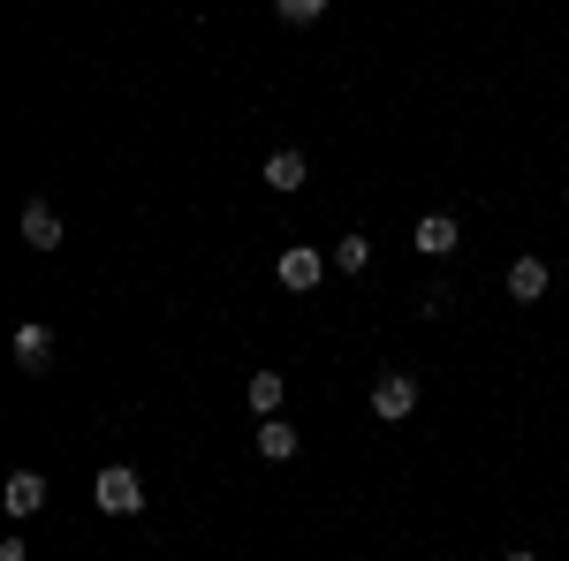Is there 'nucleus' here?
<instances>
[{"instance_id":"2eb2a0df","label":"nucleus","mask_w":569,"mask_h":561,"mask_svg":"<svg viewBox=\"0 0 569 561\" xmlns=\"http://www.w3.org/2000/svg\"><path fill=\"white\" fill-rule=\"evenodd\" d=\"M509 561H531V554H509Z\"/></svg>"},{"instance_id":"f03ea898","label":"nucleus","mask_w":569,"mask_h":561,"mask_svg":"<svg viewBox=\"0 0 569 561\" xmlns=\"http://www.w3.org/2000/svg\"><path fill=\"white\" fill-rule=\"evenodd\" d=\"M273 281H281L289 297H311V289L327 281V259H319L311 243H289V251H281V266H273Z\"/></svg>"},{"instance_id":"0eeeda50","label":"nucleus","mask_w":569,"mask_h":561,"mask_svg":"<svg viewBox=\"0 0 569 561\" xmlns=\"http://www.w3.org/2000/svg\"><path fill=\"white\" fill-rule=\"evenodd\" d=\"M0 501H8V517H39V509H46V478L39 471H16Z\"/></svg>"},{"instance_id":"4468645a","label":"nucleus","mask_w":569,"mask_h":561,"mask_svg":"<svg viewBox=\"0 0 569 561\" xmlns=\"http://www.w3.org/2000/svg\"><path fill=\"white\" fill-rule=\"evenodd\" d=\"M0 561H31V547L23 539H0Z\"/></svg>"},{"instance_id":"39448f33","label":"nucleus","mask_w":569,"mask_h":561,"mask_svg":"<svg viewBox=\"0 0 569 561\" xmlns=\"http://www.w3.org/2000/svg\"><path fill=\"white\" fill-rule=\"evenodd\" d=\"M46 364H53V334H46L39 319H31V327H16V372H31V380H39Z\"/></svg>"},{"instance_id":"7ed1b4c3","label":"nucleus","mask_w":569,"mask_h":561,"mask_svg":"<svg viewBox=\"0 0 569 561\" xmlns=\"http://www.w3.org/2000/svg\"><path fill=\"white\" fill-rule=\"evenodd\" d=\"M410 410H418V380H410V372H388V380L372 388V418H380V425H402Z\"/></svg>"},{"instance_id":"ddd939ff","label":"nucleus","mask_w":569,"mask_h":561,"mask_svg":"<svg viewBox=\"0 0 569 561\" xmlns=\"http://www.w3.org/2000/svg\"><path fill=\"white\" fill-rule=\"evenodd\" d=\"M273 16H281V23H319L327 0H273Z\"/></svg>"},{"instance_id":"9d476101","label":"nucleus","mask_w":569,"mask_h":561,"mask_svg":"<svg viewBox=\"0 0 569 561\" xmlns=\"http://www.w3.org/2000/svg\"><path fill=\"white\" fill-rule=\"evenodd\" d=\"M305 152H273V160H266V190H305Z\"/></svg>"},{"instance_id":"f8f14e48","label":"nucleus","mask_w":569,"mask_h":561,"mask_svg":"<svg viewBox=\"0 0 569 561\" xmlns=\"http://www.w3.org/2000/svg\"><path fill=\"white\" fill-rule=\"evenodd\" d=\"M335 266H342V273H365V266H372V236H342V243H335Z\"/></svg>"},{"instance_id":"1a4fd4ad","label":"nucleus","mask_w":569,"mask_h":561,"mask_svg":"<svg viewBox=\"0 0 569 561\" xmlns=\"http://www.w3.org/2000/svg\"><path fill=\"white\" fill-rule=\"evenodd\" d=\"M509 297H517V303H539V297H547V266H539V259H517V266H509Z\"/></svg>"},{"instance_id":"f257e3e1","label":"nucleus","mask_w":569,"mask_h":561,"mask_svg":"<svg viewBox=\"0 0 569 561\" xmlns=\"http://www.w3.org/2000/svg\"><path fill=\"white\" fill-rule=\"evenodd\" d=\"M91 501H99V517H137L144 509V478L130 463H107V471L91 478Z\"/></svg>"},{"instance_id":"423d86ee","label":"nucleus","mask_w":569,"mask_h":561,"mask_svg":"<svg viewBox=\"0 0 569 561\" xmlns=\"http://www.w3.org/2000/svg\"><path fill=\"white\" fill-rule=\"evenodd\" d=\"M23 243H31V251H53V243H61V213H53L46 198L23 206Z\"/></svg>"},{"instance_id":"6e6552de","label":"nucleus","mask_w":569,"mask_h":561,"mask_svg":"<svg viewBox=\"0 0 569 561\" xmlns=\"http://www.w3.org/2000/svg\"><path fill=\"white\" fill-rule=\"evenodd\" d=\"M297 448H305V440H297V425L259 418V455H266V463H297Z\"/></svg>"},{"instance_id":"20e7f679","label":"nucleus","mask_w":569,"mask_h":561,"mask_svg":"<svg viewBox=\"0 0 569 561\" xmlns=\"http://www.w3.org/2000/svg\"><path fill=\"white\" fill-rule=\"evenodd\" d=\"M410 243H418L426 259H448V251L463 243V228H456V220H448V213H426V220H418V228H410Z\"/></svg>"},{"instance_id":"9b49d317","label":"nucleus","mask_w":569,"mask_h":561,"mask_svg":"<svg viewBox=\"0 0 569 561\" xmlns=\"http://www.w3.org/2000/svg\"><path fill=\"white\" fill-rule=\"evenodd\" d=\"M281 402H289L281 372H259V380H251V410H259V418H281Z\"/></svg>"}]
</instances>
